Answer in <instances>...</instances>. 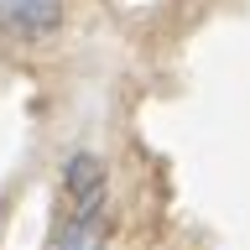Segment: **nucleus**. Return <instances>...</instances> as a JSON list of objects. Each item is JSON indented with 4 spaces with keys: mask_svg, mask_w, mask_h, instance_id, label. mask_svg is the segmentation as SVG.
<instances>
[{
    "mask_svg": "<svg viewBox=\"0 0 250 250\" xmlns=\"http://www.w3.org/2000/svg\"><path fill=\"white\" fill-rule=\"evenodd\" d=\"M58 250H99V234H94V219L78 214L68 229L58 234Z\"/></svg>",
    "mask_w": 250,
    "mask_h": 250,
    "instance_id": "obj_3",
    "label": "nucleus"
},
{
    "mask_svg": "<svg viewBox=\"0 0 250 250\" xmlns=\"http://www.w3.org/2000/svg\"><path fill=\"white\" fill-rule=\"evenodd\" d=\"M99 183H104V162L99 156H89V151H78L68 167H62V188L78 198V214L89 219L94 214V203H99Z\"/></svg>",
    "mask_w": 250,
    "mask_h": 250,
    "instance_id": "obj_2",
    "label": "nucleus"
},
{
    "mask_svg": "<svg viewBox=\"0 0 250 250\" xmlns=\"http://www.w3.org/2000/svg\"><path fill=\"white\" fill-rule=\"evenodd\" d=\"M0 21L21 37H47L62 21V0H0Z\"/></svg>",
    "mask_w": 250,
    "mask_h": 250,
    "instance_id": "obj_1",
    "label": "nucleus"
}]
</instances>
